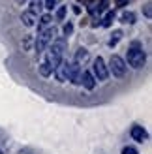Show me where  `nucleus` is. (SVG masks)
Here are the masks:
<instances>
[{"mask_svg": "<svg viewBox=\"0 0 152 154\" xmlns=\"http://www.w3.org/2000/svg\"><path fill=\"white\" fill-rule=\"evenodd\" d=\"M64 51H66V38H56V40L51 43L49 53H47V60H45V62L51 66L53 72H55V68H56L60 62H62Z\"/></svg>", "mask_w": 152, "mask_h": 154, "instance_id": "f257e3e1", "label": "nucleus"}, {"mask_svg": "<svg viewBox=\"0 0 152 154\" xmlns=\"http://www.w3.org/2000/svg\"><path fill=\"white\" fill-rule=\"evenodd\" d=\"M145 60H147L145 51L139 47V43H133V47L128 51V64L135 70H139V68L145 66Z\"/></svg>", "mask_w": 152, "mask_h": 154, "instance_id": "f03ea898", "label": "nucleus"}, {"mask_svg": "<svg viewBox=\"0 0 152 154\" xmlns=\"http://www.w3.org/2000/svg\"><path fill=\"white\" fill-rule=\"evenodd\" d=\"M109 70H111V73L115 77H124V73H126V60L122 57H118V55H113L111 60H109Z\"/></svg>", "mask_w": 152, "mask_h": 154, "instance_id": "7ed1b4c3", "label": "nucleus"}, {"mask_svg": "<svg viewBox=\"0 0 152 154\" xmlns=\"http://www.w3.org/2000/svg\"><path fill=\"white\" fill-rule=\"evenodd\" d=\"M53 36H55V30H53V28H47V30H41V32H40V36H38V40H36V53H38V55L45 51V47L51 43Z\"/></svg>", "mask_w": 152, "mask_h": 154, "instance_id": "20e7f679", "label": "nucleus"}, {"mask_svg": "<svg viewBox=\"0 0 152 154\" xmlns=\"http://www.w3.org/2000/svg\"><path fill=\"white\" fill-rule=\"evenodd\" d=\"M92 70H94V79H98V81H105L109 77V70H107V66H105V62H103V58L102 57H98L96 60H94V64H92Z\"/></svg>", "mask_w": 152, "mask_h": 154, "instance_id": "39448f33", "label": "nucleus"}, {"mask_svg": "<svg viewBox=\"0 0 152 154\" xmlns=\"http://www.w3.org/2000/svg\"><path fill=\"white\" fill-rule=\"evenodd\" d=\"M132 137H133V141H137V143H145L148 139V134H147V130L143 128V126H132Z\"/></svg>", "mask_w": 152, "mask_h": 154, "instance_id": "423d86ee", "label": "nucleus"}, {"mask_svg": "<svg viewBox=\"0 0 152 154\" xmlns=\"http://www.w3.org/2000/svg\"><path fill=\"white\" fill-rule=\"evenodd\" d=\"M68 72H70V64L68 62H60L56 68H55V75H56V79L60 81V83H64V81H68Z\"/></svg>", "mask_w": 152, "mask_h": 154, "instance_id": "0eeeda50", "label": "nucleus"}, {"mask_svg": "<svg viewBox=\"0 0 152 154\" xmlns=\"http://www.w3.org/2000/svg\"><path fill=\"white\" fill-rule=\"evenodd\" d=\"M68 81H71L73 85H79L81 83V70H79V64L71 62L70 64V72H68Z\"/></svg>", "mask_w": 152, "mask_h": 154, "instance_id": "6e6552de", "label": "nucleus"}, {"mask_svg": "<svg viewBox=\"0 0 152 154\" xmlns=\"http://www.w3.org/2000/svg\"><path fill=\"white\" fill-rule=\"evenodd\" d=\"M81 85L85 87L87 90H92L96 87V79H94V75L90 73V72H81Z\"/></svg>", "mask_w": 152, "mask_h": 154, "instance_id": "1a4fd4ad", "label": "nucleus"}, {"mask_svg": "<svg viewBox=\"0 0 152 154\" xmlns=\"http://www.w3.org/2000/svg\"><path fill=\"white\" fill-rule=\"evenodd\" d=\"M21 19L25 23V26H34L36 25V13H32V11H25L21 15Z\"/></svg>", "mask_w": 152, "mask_h": 154, "instance_id": "9d476101", "label": "nucleus"}, {"mask_svg": "<svg viewBox=\"0 0 152 154\" xmlns=\"http://www.w3.org/2000/svg\"><path fill=\"white\" fill-rule=\"evenodd\" d=\"M87 60H88V51L85 47L77 49V53H75V64L81 66V62H87Z\"/></svg>", "mask_w": 152, "mask_h": 154, "instance_id": "9b49d317", "label": "nucleus"}, {"mask_svg": "<svg viewBox=\"0 0 152 154\" xmlns=\"http://www.w3.org/2000/svg\"><path fill=\"white\" fill-rule=\"evenodd\" d=\"M120 23H124V25H133L135 23V13L133 11H124L120 15Z\"/></svg>", "mask_w": 152, "mask_h": 154, "instance_id": "f8f14e48", "label": "nucleus"}, {"mask_svg": "<svg viewBox=\"0 0 152 154\" xmlns=\"http://www.w3.org/2000/svg\"><path fill=\"white\" fill-rule=\"evenodd\" d=\"M122 30H115V32H113L111 34V40H109V47H115V45L120 42V40H122Z\"/></svg>", "mask_w": 152, "mask_h": 154, "instance_id": "ddd939ff", "label": "nucleus"}, {"mask_svg": "<svg viewBox=\"0 0 152 154\" xmlns=\"http://www.w3.org/2000/svg\"><path fill=\"white\" fill-rule=\"evenodd\" d=\"M113 21H115V11H107V15L103 17V23H102V25H103V26H111Z\"/></svg>", "mask_w": 152, "mask_h": 154, "instance_id": "4468645a", "label": "nucleus"}, {"mask_svg": "<svg viewBox=\"0 0 152 154\" xmlns=\"http://www.w3.org/2000/svg\"><path fill=\"white\" fill-rule=\"evenodd\" d=\"M40 73H41L43 77H47V75H51V73H53V70H51V66H49L47 62H43V64H40Z\"/></svg>", "mask_w": 152, "mask_h": 154, "instance_id": "2eb2a0df", "label": "nucleus"}, {"mask_svg": "<svg viewBox=\"0 0 152 154\" xmlns=\"http://www.w3.org/2000/svg\"><path fill=\"white\" fill-rule=\"evenodd\" d=\"M30 6H32V8H30V10L28 11H32V13H36V11H40L41 10V2H40V0H32V4H30Z\"/></svg>", "mask_w": 152, "mask_h": 154, "instance_id": "dca6fc26", "label": "nucleus"}, {"mask_svg": "<svg viewBox=\"0 0 152 154\" xmlns=\"http://www.w3.org/2000/svg\"><path fill=\"white\" fill-rule=\"evenodd\" d=\"M64 17H66V6L58 8V11H56V19H58V21H62Z\"/></svg>", "mask_w": 152, "mask_h": 154, "instance_id": "f3484780", "label": "nucleus"}, {"mask_svg": "<svg viewBox=\"0 0 152 154\" xmlns=\"http://www.w3.org/2000/svg\"><path fill=\"white\" fill-rule=\"evenodd\" d=\"M71 32H73V25H71L70 21H68L66 25H64V36H70Z\"/></svg>", "mask_w": 152, "mask_h": 154, "instance_id": "a211bd4d", "label": "nucleus"}, {"mask_svg": "<svg viewBox=\"0 0 152 154\" xmlns=\"http://www.w3.org/2000/svg\"><path fill=\"white\" fill-rule=\"evenodd\" d=\"M49 23H51V15H49V13H45L43 17H41V21H40V28L45 26V25H49Z\"/></svg>", "mask_w": 152, "mask_h": 154, "instance_id": "6ab92c4d", "label": "nucleus"}, {"mask_svg": "<svg viewBox=\"0 0 152 154\" xmlns=\"http://www.w3.org/2000/svg\"><path fill=\"white\" fill-rule=\"evenodd\" d=\"M122 154H139V152H137V149H133V147H124Z\"/></svg>", "mask_w": 152, "mask_h": 154, "instance_id": "aec40b11", "label": "nucleus"}, {"mask_svg": "<svg viewBox=\"0 0 152 154\" xmlns=\"http://www.w3.org/2000/svg\"><path fill=\"white\" fill-rule=\"evenodd\" d=\"M115 4H117L118 8H126L128 4H130V0H115Z\"/></svg>", "mask_w": 152, "mask_h": 154, "instance_id": "412c9836", "label": "nucleus"}, {"mask_svg": "<svg viewBox=\"0 0 152 154\" xmlns=\"http://www.w3.org/2000/svg\"><path fill=\"white\" fill-rule=\"evenodd\" d=\"M55 4H56V0H45V4H43V6L47 8V10H53V6H55Z\"/></svg>", "mask_w": 152, "mask_h": 154, "instance_id": "4be33fe9", "label": "nucleus"}, {"mask_svg": "<svg viewBox=\"0 0 152 154\" xmlns=\"http://www.w3.org/2000/svg\"><path fill=\"white\" fill-rule=\"evenodd\" d=\"M145 15H147V17H150V15H152V10H150V4H145Z\"/></svg>", "mask_w": 152, "mask_h": 154, "instance_id": "5701e85b", "label": "nucleus"}]
</instances>
